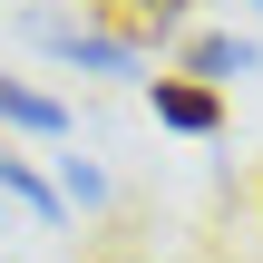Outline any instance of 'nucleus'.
Returning a JSON list of instances; mask_svg holds the SVG:
<instances>
[{
	"label": "nucleus",
	"mask_w": 263,
	"mask_h": 263,
	"mask_svg": "<svg viewBox=\"0 0 263 263\" xmlns=\"http://www.w3.org/2000/svg\"><path fill=\"white\" fill-rule=\"evenodd\" d=\"M0 117H10V127H29V137H59V127H68V107H59V98H39V88H20V78H0Z\"/></svg>",
	"instance_id": "obj_3"
},
{
	"label": "nucleus",
	"mask_w": 263,
	"mask_h": 263,
	"mask_svg": "<svg viewBox=\"0 0 263 263\" xmlns=\"http://www.w3.org/2000/svg\"><path fill=\"white\" fill-rule=\"evenodd\" d=\"M146 98H156V127H176V137H215L224 127V98L205 78H156Z\"/></svg>",
	"instance_id": "obj_1"
},
{
	"label": "nucleus",
	"mask_w": 263,
	"mask_h": 263,
	"mask_svg": "<svg viewBox=\"0 0 263 263\" xmlns=\"http://www.w3.org/2000/svg\"><path fill=\"white\" fill-rule=\"evenodd\" d=\"M244 68H254V39H224V29H205V39L185 49V78H205V88H215V78H244Z\"/></svg>",
	"instance_id": "obj_2"
}]
</instances>
